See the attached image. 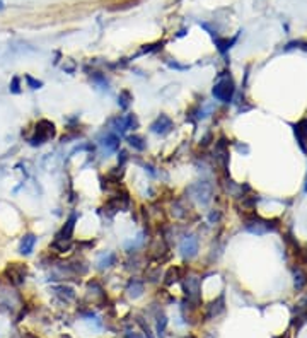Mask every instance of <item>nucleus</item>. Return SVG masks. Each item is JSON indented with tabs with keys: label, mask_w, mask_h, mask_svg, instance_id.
<instances>
[{
	"label": "nucleus",
	"mask_w": 307,
	"mask_h": 338,
	"mask_svg": "<svg viewBox=\"0 0 307 338\" xmlns=\"http://www.w3.org/2000/svg\"><path fill=\"white\" fill-rule=\"evenodd\" d=\"M159 320H161V321L157 323V330H159V335H161V333L164 331V328H166V318L162 316V318H159Z\"/></svg>",
	"instance_id": "19"
},
{
	"label": "nucleus",
	"mask_w": 307,
	"mask_h": 338,
	"mask_svg": "<svg viewBox=\"0 0 307 338\" xmlns=\"http://www.w3.org/2000/svg\"><path fill=\"white\" fill-rule=\"evenodd\" d=\"M128 143H130L133 149H137V151H145V147H147L145 140H143V137L140 135H130L128 137Z\"/></svg>",
	"instance_id": "11"
},
{
	"label": "nucleus",
	"mask_w": 307,
	"mask_h": 338,
	"mask_svg": "<svg viewBox=\"0 0 307 338\" xmlns=\"http://www.w3.org/2000/svg\"><path fill=\"white\" fill-rule=\"evenodd\" d=\"M150 130L154 133H159V135H166V133H169L172 130V120L169 116L166 115H161L159 118H157L156 122L150 125Z\"/></svg>",
	"instance_id": "6"
},
{
	"label": "nucleus",
	"mask_w": 307,
	"mask_h": 338,
	"mask_svg": "<svg viewBox=\"0 0 307 338\" xmlns=\"http://www.w3.org/2000/svg\"><path fill=\"white\" fill-rule=\"evenodd\" d=\"M234 82H232L231 77H220L217 84L214 86V98L217 101H222V103H229L232 101V96H234Z\"/></svg>",
	"instance_id": "2"
},
{
	"label": "nucleus",
	"mask_w": 307,
	"mask_h": 338,
	"mask_svg": "<svg viewBox=\"0 0 307 338\" xmlns=\"http://www.w3.org/2000/svg\"><path fill=\"white\" fill-rule=\"evenodd\" d=\"M185 338H195V336H191V335H190V336H185Z\"/></svg>",
	"instance_id": "20"
},
{
	"label": "nucleus",
	"mask_w": 307,
	"mask_h": 338,
	"mask_svg": "<svg viewBox=\"0 0 307 338\" xmlns=\"http://www.w3.org/2000/svg\"><path fill=\"white\" fill-rule=\"evenodd\" d=\"M34 245H36V236L34 234H26L22 237L21 246H19V251L21 255H31L34 250Z\"/></svg>",
	"instance_id": "8"
},
{
	"label": "nucleus",
	"mask_w": 307,
	"mask_h": 338,
	"mask_svg": "<svg viewBox=\"0 0 307 338\" xmlns=\"http://www.w3.org/2000/svg\"><path fill=\"white\" fill-rule=\"evenodd\" d=\"M9 89H11L12 94H19V92H21V82H19V77H14V79H12L11 87H9Z\"/></svg>",
	"instance_id": "18"
},
{
	"label": "nucleus",
	"mask_w": 307,
	"mask_h": 338,
	"mask_svg": "<svg viewBox=\"0 0 307 338\" xmlns=\"http://www.w3.org/2000/svg\"><path fill=\"white\" fill-rule=\"evenodd\" d=\"M130 101H132L130 91H121V92H120V98H118V104H120V108L126 109L128 106H130Z\"/></svg>",
	"instance_id": "14"
},
{
	"label": "nucleus",
	"mask_w": 307,
	"mask_h": 338,
	"mask_svg": "<svg viewBox=\"0 0 307 338\" xmlns=\"http://www.w3.org/2000/svg\"><path fill=\"white\" fill-rule=\"evenodd\" d=\"M183 291L188 296V299H191L193 302L200 301V278L196 275H190L185 278L183 282Z\"/></svg>",
	"instance_id": "3"
},
{
	"label": "nucleus",
	"mask_w": 307,
	"mask_h": 338,
	"mask_svg": "<svg viewBox=\"0 0 307 338\" xmlns=\"http://www.w3.org/2000/svg\"><path fill=\"white\" fill-rule=\"evenodd\" d=\"M115 260H116V256L113 255V253H108L106 256H103L101 260H99V268H108V267H111L113 263H115Z\"/></svg>",
	"instance_id": "15"
},
{
	"label": "nucleus",
	"mask_w": 307,
	"mask_h": 338,
	"mask_svg": "<svg viewBox=\"0 0 307 338\" xmlns=\"http://www.w3.org/2000/svg\"><path fill=\"white\" fill-rule=\"evenodd\" d=\"M125 122H126V130H130V128H133V130H135V128L138 127V120L135 118V115H126V116H125Z\"/></svg>",
	"instance_id": "16"
},
{
	"label": "nucleus",
	"mask_w": 307,
	"mask_h": 338,
	"mask_svg": "<svg viewBox=\"0 0 307 338\" xmlns=\"http://www.w3.org/2000/svg\"><path fill=\"white\" fill-rule=\"evenodd\" d=\"M198 253V241L195 236H186L181 243V255L185 260H190Z\"/></svg>",
	"instance_id": "5"
},
{
	"label": "nucleus",
	"mask_w": 307,
	"mask_h": 338,
	"mask_svg": "<svg viewBox=\"0 0 307 338\" xmlns=\"http://www.w3.org/2000/svg\"><path fill=\"white\" fill-rule=\"evenodd\" d=\"M295 128V135H297V140H299L302 151H305V142H307V120H302L299 122Z\"/></svg>",
	"instance_id": "9"
},
{
	"label": "nucleus",
	"mask_w": 307,
	"mask_h": 338,
	"mask_svg": "<svg viewBox=\"0 0 307 338\" xmlns=\"http://www.w3.org/2000/svg\"><path fill=\"white\" fill-rule=\"evenodd\" d=\"M103 146H105L108 151L115 152L120 149V137L115 135V133H108V135L103 138Z\"/></svg>",
	"instance_id": "10"
},
{
	"label": "nucleus",
	"mask_w": 307,
	"mask_h": 338,
	"mask_svg": "<svg viewBox=\"0 0 307 338\" xmlns=\"http://www.w3.org/2000/svg\"><path fill=\"white\" fill-rule=\"evenodd\" d=\"M7 273H9V277L12 278L14 284H22L24 275H26V268L22 265H19V263H12V265L7 267Z\"/></svg>",
	"instance_id": "7"
},
{
	"label": "nucleus",
	"mask_w": 307,
	"mask_h": 338,
	"mask_svg": "<svg viewBox=\"0 0 307 338\" xmlns=\"http://www.w3.org/2000/svg\"><path fill=\"white\" fill-rule=\"evenodd\" d=\"M143 292V284L142 282H137V280H132L130 285H128V294L130 297H138Z\"/></svg>",
	"instance_id": "13"
},
{
	"label": "nucleus",
	"mask_w": 307,
	"mask_h": 338,
	"mask_svg": "<svg viewBox=\"0 0 307 338\" xmlns=\"http://www.w3.org/2000/svg\"><path fill=\"white\" fill-rule=\"evenodd\" d=\"M180 273H181V270L177 267L169 268L167 273H166V285H171V284H174V282L180 280Z\"/></svg>",
	"instance_id": "12"
},
{
	"label": "nucleus",
	"mask_w": 307,
	"mask_h": 338,
	"mask_svg": "<svg viewBox=\"0 0 307 338\" xmlns=\"http://www.w3.org/2000/svg\"><path fill=\"white\" fill-rule=\"evenodd\" d=\"M55 133H57V130H55V125H53L52 122H48V120H41L36 125V130H34V135L29 138V143L31 146H41V143H44V142H48L49 138H53L55 137Z\"/></svg>",
	"instance_id": "1"
},
{
	"label": "nucleus",
	"mask_w": 307,
	"mask_h": 338,
	"mask_svg": "<svg viewBox=\"0 0 307 338\" xmlns=\"http://www.w3.org/2000/svg\"><path fill=\"white\" fill-rule=\"evenodd\" d=\"M75 222H77V215L72 213L68 217V221L65 222V226L62 227V231L57 234V241L55 243H68L72 239V234H73V229H75Z\"/></svg>",
	"instance_id": "4"
},
{
	"label": "nucleus",
	"mask_w": 307,
	"mask_h": 338,
	"mask_svg": "<svg viewBox=\"0 0 307 338\" xmlns=\"http://www.w3.org/2000/svg\"><path fill=\"white\" fill-rule=\"evenodd\" d=\"M26 82H28V86L31 87V89H39V87L43 86V82H41V81H36V79L31 77V76H29V74L26 76Z\"/></svg>",
	"instance_id": "17"
}]
</instances>
